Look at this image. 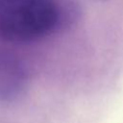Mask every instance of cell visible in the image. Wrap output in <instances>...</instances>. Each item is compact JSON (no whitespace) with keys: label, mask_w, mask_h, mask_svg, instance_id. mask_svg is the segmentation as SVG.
<instances>
[{"label":"cell","mask_w":123,"mask_h":123,"mask_svg":"<svg viewBox=\"0 0 123 123\" xmlns=\"http://www.w3.org/2000/svg\"><path fill=\"white\" fill-rule=\"evenodd\" d=\"M59 20L57 0H0V39L34 41L51 34Z\"/></svg>","instance_id":"1"},{"label":"cell","mask_w":123,"mask_h":123,"mask_svg":"<svg viewBox=\"0 0 123 123\" xmlns=\"http://www.w3.org/2000/svg\"><path fill=\"white\" fill-rule=\"evenodd\" d=\"M27 83L28 74L23 63L15 56L0 52V102L16 99Z\"/></svg>","instance_id":"2"}]
</instances>
